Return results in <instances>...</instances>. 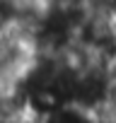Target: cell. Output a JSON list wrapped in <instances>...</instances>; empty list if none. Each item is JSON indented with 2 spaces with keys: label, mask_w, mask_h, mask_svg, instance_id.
Returning a JSON list of instances; mask_svg holds the SVG:
<instances>
[{
  "label": "cell",
  "mask_w": 116,
  "mask_h": 123,
  "mask_svg": "<svg viewBox=\"0 0 116 123\" xmlns=\"http://www.w3.org/2000/svg\"><path fill=\"white\" fill-rule=\"evenodd\" d=\"M41 123H104V118L75 101H58L51 104L48 109H44L41 113Z\"/></svg>",
  "instance_id": "1"
}]
</instances>
